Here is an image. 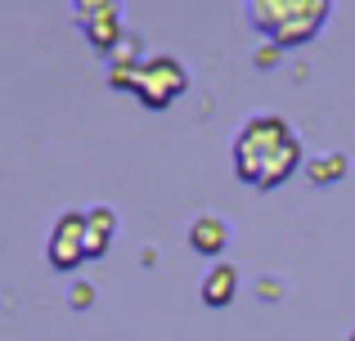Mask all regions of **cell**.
<instances>
[{
	"instance_id": "52a82bcc",
	"label": "cell",
	"mask_w": 355,
	"mask_h": 341,
	"mask_svg": "<svg viewBox=\"0 0 355 341\" xmlns=\"http://www.w3.org/2000/svg\"><path fill=\"white\" fill-rule=\"evenodd\" d=\"M113 229H117V220H113V211H108V207L86 211V256H104Z\"/></svg>"
},
{
	"instance_id": "30bf717a",
	"label": "cell",
	"mask_w": 355,
	"mask_h": 341,
	"mask_svg": "<svg viewBox=\"0 0 355 341\" xmlns=\"http://www.w3.org/2000/svg\"><path fill=\"white\" fill-rule=\"evenodd\" d=\"M72 9H77V18H81V23H90V18L113 14V0H72Z\"/></svg>"
},
{
	"instance_id": "6da1fadb",
	"label": "cell",
	"mask_w": 355,
	"mask_h": 341,
	"mask_svg": "<svg viewBox=\"0 0 355 341\" xmlns=\"http://www.w3.org/2000/svg\"><path fill=\"white\" fill-rule=\"evenodd\" d=\"M302 162V144L288 131L279 117H257L239 131L234 140V167L243 184H257V189H275Z\"/></svg>"
},
{
	"instance_id": "277c9868",
	"label": "cell",
	"mask_w": 355,
	"mask_h": 341,
	"mask_svg": "<svg viewBox=\"0 0 355 341\" xmlns=\"http://www.w3.org/2000/svg\"><path fill=\"white\" fill-rule=\"evenodd\" d=\"M86 261V216L81 211H68V216L54 225L50 238V265L54 270H72V265Z\"/></svg>"
},
{
	"instance_id": "8992f818",
	"label": "cell",
	"mask_w": 355,
	"mask_h": 341,
	"mask_svg": "<svg viewBox=\"0 0 355 341\" xmlns=\"http://www.w3.org/2000/svg\"><path fill=\"white\" fill-rule=\"evenodd\" d=\"M234 288H239L234 265L216 261V270L202 279V301H207V306H230V301H234Z\"/></svg>"
},
{
	"instance_id": "ba28073f",
	"label": "cell",
	"mask_w": 355,
	"mask_h": 341,
	"mask_svg": "<svg viewBox=\"0 0 355 341\" xmlns=\"http://www.w3.org/2000/svg\"><path fill=\"white\" fill-rule=\"evenodd\" d=\"M90 32V45L95 50H113L117 45V18L113 14H104V18H90V23H81Z\"/></svg>"
},
{
	"instance_id": "8fae6325",
	"label": "cell",
	"mask_w": 355,
	"mask_h": 341,
	"mask_svg": "<svg viewBox=\"0 0 355 341\" xmlns=\"http://www.w3.org/2000/svg\"><path fill=\"white\" fill-rule=\"evenodd\" d=\"M351 341H355V333H351Z\"/></svg>"
},
{
	"instance_id": "3957f363",
	"label": "cell",
	"mask_w": 355,
	"mask_h": 341,
	"mask_svg": "<svg viewBox=\"0 0 355 341\" xmlns=\"http://www.w3.org/2000/svg\"><path fill=\"white\" fill-rule=\"evenodd\" d=\"M130 90H135L148 108H166L184 90V68L175 59H166V54L153 59V63H139L135 77H130Z\"/></svg>"
},
{
	"instance_id": "9c48e42d",
	"label": "cell",
	"mask_w": 355,
	"mask_h": 341,
	"mask_svg": "<svg viewBox=\"0 0 355 341\" xmlns=\"http://www.w3.org/2000/svg\"><path fill=\"white\" fill-rule=\"evenodd\" d=\"M342 171H347V158H342V153H333V158H320V162H311V180H315V184H333Z\"/></svg>"
},
{
	"instance_id": "5b68a950",
	"label": "cell",
	"mask_w": 355,
	"mask_h": 341,
	"mask_svg": "<svg viewBox=\"0 0 355 341\" xmlns=\"http://www.w3.org/2000/svg\"><path fill=\"white\" fill-rule=\"evenodd\" d=\"M225 238H230V229H225V220H220V216H198V220H193V229H189V247H193V252H202V256L225 252Z\"/></svg>"
},
{
	"instance_id": "7a4b0ae2",
	"label": "cell",
	"mask_w": 355,
	"mask_h": 341,
	"mask_svg": "<svg viewBox=\"0 0 355 341\" xmlns=\"http://www.w3.org/2000/svg\"><path fill=\"white\" fill-rule=\"evenodd\" d=\"M329 18V0H252V23L279 45H302Z\"/></svg>"
}]
</instances>
